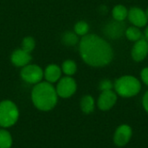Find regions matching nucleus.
Masks as SVG:
<instances>
[{
	"label": "nucleus",
	"instance_id": "1",
	"mask_svg": "<svg viewBox=\"0 0 148 148\" xmlns=\"http://www.w3.org/2000/svg\"><path fill=\"white\" fill-rule=\"evenodd\" d=\"M79 50L82 60L92 67L108 65L114 57L111 45L101 36L87 34L80 41Z\"/></svg>",
	"mask_w": 148,
	"mask_h": 148
},
{
	"label": "nucleus",
	"instance_id": "2",
	"mask_svg": "<svg viewBox=\"0 0 148 148\" xmlns=\"http://www.w3.org/2000/svg\"><path fill=\"white\" fill-rule=\"evenodd\" d=\"M33 104L42 111H49L55 108L57 103V93L49 82L37 83L31 93Z\"/></svg>",
	"mask_w": 148,
	"mask_h": 148
},
{
	"label": "nucleus",
	"instance_id": "3",
	"mask_svg": "<svg viewBox=\"0 0 148 148\" xmlns=\"http://www.w3.org/2000/svg\"><path fill=\"white\" fill-rule=\"evenodd\" d=\"M115 93L124 98L137 95L141 89L140 82L132 75H124L117 79L114 84Z\"/></svg>",
	"mask_w": 148,
	"mask_h": 148
},
{
	"label": "nucleus",
	"instance_id": "4",
	"mask_svg": "<svg viewBox=\"0 0 148 148\" xmlns=\"http://www.w3.org/2000/svg\"><path fill=\"white\" fill-rule=\"evenodd\" d=\"M19 111L16 104L10 101L0 102V127H10L18 120Z\"/></svg>",
	"mask_w": 148,
	"mask_h": 148
},
{
	"label": "nucleus",
	"instance_id": "5",
	"mask_svg": "<svg viewBox=\"0 0 148 148\" xmlns=\"http://www.w3.org/2000/svg\"><path fill=\"white\" fill-rule=\"evenodd\" d=\"M43 72L37 65H26L21 71L22 79L30 84H37L41 82Z\"/></svg>",
	"mask_w": 148,
	"mask_h": 148
},
{
	"label": "nucleus",
	"instance_id": "6",
	"mask_svg": "<svg viewBox=\"0 0 148 148\" xmlns=\"http://www.w3.org/2000/svg\"><path fill=\"white\" fill-rule=\"evenodd\" d=\"M76 82L75 81L70 77L66 76L60 80L56 87L57 95L62 98H69L72 96L76 91Z\"/></svg>",
	"mask_w": 148,
	"mask_h": 148
},
{
	"label": "nucleus",
	"instance_id": "7",
	"mask_svg": "<svg viewBox=\"0 0 148 148\" xmlns=\"http://www.w3.org/2000/svg\"><path fill=\"white\" fill-rule=\"evenodd\" d=\"M127 18L130 23L138 28H142L147 24L148 17L146 11L139 7H132L128 10Z\"/></svg>",
	"mask_w": 148,
	"mask_h": 148
},
{
	"label": "nucleus",
	"instance_id": "8",
	"mask_svg": "<svg viewBox=\"0 0 148 148\" xmlns=\"http://www.w3.org/2000/svg\"><path fill=\"white\" fill-rule=\"evenodd\" d=\"M126 29V25L123 22L114 20L107 23L104 27V33L111 39H118L125 34Z\"/></svg>",
	"mask_w": 148,
	"mask_h": 148
},
{
	"label": "nucleus",
	"instance_id": "9",
	"mask_svg": "<svg viewBox=\"0 0 148 148\" xmlns=\"http://www.w3.org/2000/svg\"><path fill=\"white\" fill-rule=\"evenodd\" d=\"M132 135V128L128 125H121L116 129L114 133V142L118 147H124L130 141Z\"/></svg>",
	"mask_w": 148,
	"mask_h": 148
},
{
	"label": "nucleus",
	"instance_id": "10",
	"mask_svg": "<svg viewBox=\"0 0 148 148\" xmlns=\"http://www.w3.org/2000/svg\"><path fill=\"white\" fill-rule=\"evenodd\" d=\"M117 101V95L113 90L102 91L97 101L98 108L102 111L111 109Z\"/></svg>",
	"mask_w": 148,
	"mask_h": 148
},
{
	"label": "nucleus",
	"instance_id": "11",
	"mask_svg": "<svg viewBox=\"0 0 148 148\" xmlns=\"http://www.w3.org/2000/svg\"><path fill=\"white\" fill-rule=\"evenodd\" d=\"M132 58L135 62L143 61L148 55V42L143 37L140 40L135 42L132 49Z\"/></svg>",
	"mask_w": 148,
	"mask_h": 148
},
{
	"label": "nucleus",
	"instance_id": "12",
	"mask_svg": "<svg viewBox=\"0 0 148 148\" xmlns=\"http://www.w3.org/2000/svg\"><path fill=\"white\" fill-rule=\"evenodd\" d=\"M31 61V56L29 53L23 49H16L11 55V62L16 67H24Z\"/></svg>",
	"mask_w": 148,
	"mask_h": 148
},
{
	"label": "nucleus",
	"instance_id": "13",
	"mask_svg": "<svg viewBox=\"0 0 148 148\" xmlns=\"http://www.w3.org/2000/svg\"><path fill=\"white\" fill-rule=\"evenodd\" d=\"M61 75H62V69L55 64H51L48 66L44 72V76L48 81V82H57L60 79Z\"/></svg>",
	"mask_w": 148,
	"mask_h": 148
},
{
	"label": "nucleus",
	"instance_id": "14",
	"mask_svg": "<svg viewBox=\"0 0 148 148\" xmlns=\"http://www.w3.org/2000/svg\"><path fill=\"white\" fill-rule=\"evenodd\" d=\"M127 15H128V10L127 9L126 6L122 4L115 5L112 10V16L114 20L123 22L126 18H127Z\"/></svg>",
	"mask_w": 148,
	"mask_h": 148
},
{
	"label": "nucleus",
	"instance_id": "15",
	"mask_svg": "<svg viewBox=\"0 0 148 148\" xmlns=\"http://www.w3.org/2000/svg\"><path fill=\"white\" fill-rule=\"evenodd\" d=\"M125 36L128 40L134 42L140 40L141 38H143L141 30L140 29V28H138L136 26H130V27L127 28L126 31H125Z\"/></svg>",
	"mask_w": 148,
	"mask_h": 148
},
{
	"label": "nucleus",
	"instance_id": "16",
	"mask_svg": "<svg viewBox=\"0 0 148 148\" xmlns=\"http://www.w3.org/2000/svg\"><path fill=\"white\" fill-rule=\"evenodd\" d=\"M81 108L83 113L90 114L95 109V100L91 95H85L81 101Z\"/></svg>",
	"mask_w": 148,
	"mask_h": 148
},
{
	"label": "nucleus",
	"instance_id": "17",
	"mask_svg": "<svg viewBox=\"0 0 148 148\" xmlns=\"http://www.w3.org/2000/svg\"><path fill=\"white\" fill-rule=\"evenodd\" d=\"M12 146V137L4 129H0V148H10Z\"/></svg>",
	"mask_w": 148,
	"mask_h": 148
},
{
	"label": "nucleus",
	"instance_id": "18",
	"mask_svg": "<svg viewBox=\"0 0 148 148\" xmlns=\"http://www.w3.org/2000/svg\"><path fill=\"white\" fill-rule=\"evenodd\" d=\"M62 42L65 44V45H68V46H74L75 45L79 39H78V36L75 33V32H70V31H68V32H65L62 36Z\"/></svg>",
	"mask_w": 148,
	"mask_h": 148
},
{
	"label": "nucleus",
	"instance_id": "19",
	"mask_svg": "<svg viewBox=\"0 0 148 148\" xmlns=\"http://www.w3.org/2000/svg\"><path fill=\"white\" fill-rule=\"evenodd\" d=\"M62 71L67 75H73L77 69V66L75 62L72 60H67L62 63Z\"/></svg>",
	"mask_w": 148,
	"mask_h": 148
},
{
	"label": "nucleus",
	"instance_id": "20",
	"mask_svg": "<svg viewBox=\"0 0 148 148\" xmlns=\"http://www.w3.org/2000/svg\"><path fill=\"white\" fill-rule=\"evenodd\" d=\"M89 29L88 24L85 21H79L75 25V33L77 36H84L88 34Z\"/></svg>",
	"mask_w": 148,
	"mask_h": 148
},
{
	"label": "nucleus",
	"instance_id": "21",
	"mask_svg": "<svg viewBox=\"0 0 148 148\" xmlns=\"http://www.w3.org/2000/svg\"><path fill=\"white\" fill-rule=\"evenodd\" d=\"M35 45H36L35 40H34L32 37H30V36H27V37H25V38L23 40L22 49H23L24 51L29 53V52H31V51L34 49Z\"/></svg>",
	"mask_w": 148,
	"mask_h": 148
},
{
	"label": "nucleus",
	"instance_id": "22",
	"mask_svg": "<svg viewBox=\"0 0 148 148\" xmlns=\"http://www.w3.org/2000/svg\"><path fill=\"white\" fill-rule=\"evenodd\" d=\"M113 88H114V83L110 80H108V79L102 80L99 84V88H100V90H101V92L112 90Z\"/></svg>",
	"mask_w": 148,
	"mask_h": 148
},
{
	"label": "nucleus",
	"instance_id": "23",
	"mask_svg": "<svg viewBox=\"0 0 148 148\" xmlns=\"http://www.w3.org/2000/svg\"><path fill=\"white\" fill-rule=\"evenodd\" d=\"M140 77H141V80L142 82L148 86V67L142 69L141 73H140Z\"/></svg>",
	"mask_w": 148,
	"mask_h": 148
},
{
	"label": "nucleus",
	"instance_id": "24",
	"mask_svg": "<svg viewBox=\"0 0 148 148\" xmlns=\"http://www.w3.org/2000/svg\"><path fill=\"white\" fill-rule=\"evenodd\" d=\"M142 104H143V107H144L145 110L147 111V113L148 114V91L146 92V94H145L144 96H143Z\"/></svg>",
	"mask_w": 148,
	"mask_h": 148
},
{
	"label": "nucleus",
	"instance_id": "25",
	"mask_svg": "<svg viewBox=\"0 0 148 148\" xmlns=\"http://www.w3.org/2000/svg\"><path fill=\"white\" fill-rule=\"evenodd\" d=\"M145 36H144V38L147 40V42H148V26L146 28V30H145Z\"/></svg>",
	"mask_w": 148,
	"mask_h": 148
},
{
	"label": "nucleus",
	"instance_id": "26",
	"mask_svg": "<svg viewBox=\"0 0 148 148\" xmlns=\"http://www.w3.org/2000/svg\"><path fill=\"white\" fill-rule=\"evenodd\" d=\"M146 13H147V17H148V8H147V10H146Z\"/></svg>",
	"mask_w": 148,
	"mask_h": 148
}]
</instances>
